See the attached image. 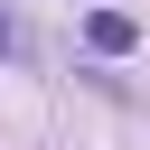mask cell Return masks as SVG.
Here are the masks:
<instances>
[{
    "label": "cell",
    "instance_id": "obj_1",
    "mask_svg": "<svg viewBox=\"0 0 150 150\" xmlns=\"http://www.w3.org/2000/svg\"><path fill=\"white\" fill-rule=\"evenodd\" d=\"M84 47H94V56H131V47H141V19H131V9H84Z\"/></svg>",
    "mask_w": 150,
    "mask_h": 150
},
{
    "label": "cell",
    "instance_id": "obj_2",
    "mask_svg": "<svg viewBox=\"0 0 150 150\" xmlns=\"http://www.w3.org/2000/svg\"><path fill=\"white\" fill-rule=\"evenodd\" d=\"M0 56H9V19H0Z\"/></svg>",
    "mask_w": 150,
    "mask_h": 150
}]
</instances>
